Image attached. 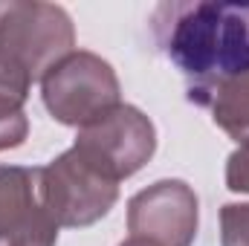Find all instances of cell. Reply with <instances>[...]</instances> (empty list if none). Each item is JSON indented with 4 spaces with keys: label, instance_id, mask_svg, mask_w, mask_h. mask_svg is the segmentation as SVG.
Returning a JSON list of instances; mask_svg holds the SVG:
<instances>
[{
    "label": "cell",
    "instance_id": "cell-7",
    "mask_svg": "<svg viewBox=\"0 0 249 246\" xmlns=\"http://www.w3.org/2000/svg\"><path fill=\"white\" fill-rule=\"evenodd\" d=\"M58 223L53 220L41 168L0 165V246H55Z\"/></svg>",
    "mask_w": 249,
    "mask_h": 246
},
{
    "label": "cell",
    "instance_id": "cell-9",
    "mask_svg": "<svg viewBox=\"0 0 249 246\" xmlns=\"http://www.w3.org/2000/svg\"><path fill=\"white\" fill-rule=\"evenodd\" d=\"M206 105L212 107V119L220 130H226L238 142H247L249 139V72L220 84L206 99Z\"/></svg>",
    "mask_w": 249,
    "mask_h": 246
},
{
    "label": "cell",
    "instance_id": "cell-3",
    "mask_svg": "<svg viewBox=\"0 0 249 246\" xmlns=\"http://www.w3.org/2000/svg\"><path fill=\"white\" fill-rule=\"evenodd\" d=\"M75 47L70 15L55 3L15 0L0 6V58L41 81Z\"/></svg>",
    "mask_w": 249,
    "mask_h": 246
},
{
    "label": "cell",
    "instance_id": "cell-5",
    "mask_svg": "<svg viewBox=\"0 0 249 246\" xmlns=\"http://www.w3.org/2000/svg\"><path fill=\"white\" fill-rule=\"evenodd\" d=\"M110 180L122 183L133 177L157 151L154 122L133 105H119L99 122L78 130L72 145Z\"/></svg>",
    "mask_w": 249,
    "mask_h": 246
},
{
    "label": "cell",
    "instance_id": "cell-8",
    "mask_svg": "<svg viewBox=\"0 0 249 246\" xmlns=\"http://www.w3.org/2000/svg\"><path fill=\"white\" fill-rule=\"evenodd\" d=\"M29 87H32V78L20 67L0 58V151L23 145L29 133V119L23 113Z\"/></svg>",
    "mask_w": 249,
    "mask_h": 246
},
{
    "label": "cell",
    "instance_id": "cell-12",
    "mask_svg": "<svg viewBox=\"0 0 249 246\" xmlns=\"http://www.w3.org/2000/svg\"><path fill=\"white\" fill-rule=\"evenodd\" d=\"M119 246H160V244H154V241H145V238H127V241H122Z\"/></svg>",
    "mask_w": 249,
    "mask_h": 246
},
{
    "label": "cell",
    "instance_id": "cell-6",
    "mask_svg": "<svg viewBox=\"0 0 249 246\" xmlns=\"http://www.w3.org/2000/svg\"><path fill=\"white\" fill-rule=\"evenodd\" d=\"M197 223V194L183 180H160L133 194L127 203L130 238H145L160 246H191Z\"/></svg>",
    "mask_w": 249,
    "mask_h": 246
},
{
    "label": "cell",
    "instance_id": "cell-1",
    "mask_svg": "<svg viewBox=\"0 0 249 246\" xmlns=\"http://www.w3.org/2000/svg\"><path fill=\"white\" fill-rule=\"evenodd\" d=\"M154 32L188 78V99H206L249 72V3H162Z\"/></svg>",
    "mask_w": 249,
    "mask_h": 246
},
{
    "label": "cell",
    "instance_id": "cell-2",
    "mask_svg": "<svg viewBox=\"0 0 249 246\" xmlns=\"http://www.w3.org/2000/svg\"><path fill=\"white\" fill-rule=\"evenodd\" d=\"M41 96L50 116L70 127H87L116 110L122 87L116 70L96 53L72 50L41 78Z\"/></svg>",
    "mask_w": 249,
    "mask_h": 246
},
{
    "label": "cell",
    "instance_id": "cell-10",
    "mask_svg": "<svg viewBox=\"0 0 249 246\" xmlns=\"http://www.w3.org/2000/svg\"><path fill=\"white\" fill-rule=\"evenodd\" d=\"M220 244L249 246V203H226L220 209Z\"/></svg>",
    "mask_w": 249,
    "mask_h": 246
},
{
    "label": "cell",
    "instance_id": "cell-4",
    "mask_svg": "<svg viewBox=\"0 0 249 246\" xmlns=\"http://www.w3.org/2000/svg\"><path fill=\"white\" fill-rule=\"evenodd\" d=\"M41 191L58 229L93 226L119 200V183L99 171L75 148L41 168Z\"/></svg>",
    "mask_w": 249,
    "mask_h": 246
},
{
    "label": "cell",
    "instance_id": "cell-11",
    "mask_svg": "<svg viewBox=\"0 0 249 246\" xmlns=\"http://www.w3.org/2000/svg\"><path fill=\"white\" fill-rule=\"evenodd\" d=\"M226 188L235 194H249V139L241 142L226 159Z\"/></svg>",
    "mask_w": 249,
    "mask_h": 246
}]
</instances>
